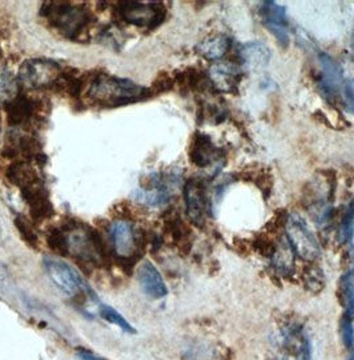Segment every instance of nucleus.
I'll return each mask as SVG.
<instances>
[{
    "label": "nucleus",
    "mask_w": 354,
    "mask_h": 360,
    "mask_svg": "<svg viewBox=\"0 0 354 360\" xmlns=\"http://www.w3.org/2000/svg\"><path fill=\"white\" fill-rule=\"evenodd\" d=\"M87 95L96 104L119 107L145 101L151 98L152 92L150 89L136 84L129 79L99 74L91 80Z\"/></svg>",
    "instance_id": "f257e3e1"
},
{
    "label": "nucleus",
    "mask_w": 354,
    "mask_h": 360,
    "mask_svg": "<svg viewBox=\"0 0 354 360\" xmlns=\"http://www.w3.org/2000/svg\"><path fill=\"white\" fill-rule=\"evenodd\" d=\"M40 15L47 19L51 27L71 40L80 39L95 19L89 10L70 1H46Z\"/></svg>",
    "instance_id": "f03ea898"
},
{
    "label": "nucleus",
    "mask_w": 354,
    "mask_h": 360,
    "mask_svg": "<svg viewBox=\"0 0 354 360\" xmlns=\"http://www.w3.org/2000/svg\"><path fill=\"white\" fill-rule=\"evenodd\" d=\"M67 243V257H75L83 264L105 262V245L100 233L83 223L70 221L62 226Z\"/></svg>",
    "instance_id": "7ed1b4c3"
},
{
    "label": "nucleus",
    "mask_w": 354,
    "mask_h": 360,
    "mask_svg": "<svg viewBox=\"0 0 354 360\" xmlns=\"http://www.w3.org/2000/svg\"><path fill=\"white\" fill-rule=\"evenodd\" d=\"M111 245L114 257L123 264L133 266L144 250V236L131 221L116 220L110 227Z\"/></svg>",
    "instance_id": "20e7f679"
},
{
    "label": "nucleus",
    "mask_w": 354,
    "mask_h": 360,
    "mask_svg": "<svg viewBox=\"0 0 354 360\" xmlns=\"http://www.w3.org/2000/svg\"><path fill=\"white\" fill-rule=\"evenodd\" d=\"M117 16L129 25L155 30L163 25L166 18L164 3L160 1H119L116 7Z\"/></svg>",
    "instance_id": "39448f33"
},
{
    "label": "nucleus",
    "mask_w": 354,
    "mask_h": 360,
    "mask_svg": "<svg viewBox=\"0 0 354 360\" xmlns=\"http://www.w3.org/2000/svg\"><path fill=\"white\" fill-rule=\"evenodd\" d=\"M285 232L294 255L301 257L308 263H315L321 254L320 245L303 219L296 214L288 215L285 221Z\"/></svg>",
    "instance_id": "423d86ee"
},
{
    "label": "nucleus",
    "mask_w": 354,
    "mask_h": 360,
    "mask_svg": "<svg viewBox=\"0 0 354 360\" xmlns=\"http://www.w3.org/2000/svg\"><path fill=\"white\" fill-rule=\"evenodd\" d=\"M63 68L47 59H32L25 62L19 70V82L25 89H52Z\"/></svg>",
    "instance_id": "0eeeda50"
},
{
    "label": "nucleus",
    "mask_w": 354,
    "mask_h": 360,
    "mask_svg": "<svg viewBox=\"0 0 354 360\" xmlns=\"http://www.w3.org/2000/svg\"><path fill=\"white\" fill-rule=\"evenodd\" d=\"M44 269L47 271L51 281L65 294L71 296L84 294L86 283L79 275V272L75 269H72L70 264L53 257H46Z\"/></svg>",
    "instance_id": "6e6552de"
},
{
    "label": "nucleus",
    "mask_w": 354,
    "mask_h": 360,
    "mask_svg": "<svg viewBox=\"0 0 354 360\" xmlns=\"http://www.w3.org/2000/svg\"><path fill=\"white\" fill-rule=\"evenodd\" d=\"M184 202L185 211L190 221L202 227L206 221L208 215V196H206V184L202 179L187 180L184 184Z\"/></svg>",
    "instance_id": "1a4fd4ad"
},
{
    "label": "nucleus",
    "mask_w": 354,
    "mask_h": 360,
    "mask_svg": "<svg viewBox=\"0 0 354 360\" xmlns=\"http://www.w3.org/2000/svg\"><path fill=\"white\" fill-rule=\"evenodd\" d=\"M318 62L321 65V77L318 79V87L324 99L329 103H334L339 98V89L342 84L343 70L341 65L327 52L318 53Z\"/></svg>",
    "instance_id": "9d476101"
},
{
    "label": "nucleus",
    "mask_w": 354,
    "mask_h": 360,
    "mask_svg": "<svg viewBox=\"0 0 354 360\" xmlns=\"http://www.w3.org/2000/svg\"><path fill=\"white\" fill-rule=\"evenodd\" d=\"M188 155H190V163L199 168L209 167L211 165L218 163L225 159L224 150L216 147L211 136L206 134H202L200 131L193 134Z\"/></svg>",
    "instance_id": "9b49d317"
},
{
    "label": "nucleus",
    "mask_w": 354,
    "mask_h": 360,
    "mask_svg": "<svg viewBox=\"0 0 354 360\" xmlns=\"http://www.w3.org/2000/svg\"><path fill=\"white\" fill-rule=\"evenodd\" d=\"M260 15L264 26L272 32L281 47L289 44V27L287 11L275 1H264L260 8Z\"/></svg>",
    "instance_id": "f8f14e48"
},
{
    "label": "nucleus",
    "mask_w": 354,
    "mask_h": 360,
    "mask_svg": "<svg viewBox=\"0 0 354 360\" xmlns=\"http://www.w3.org/2000/svg\"><path fill=\"white\" fill-rule=\"evenodd\" d=\"M208 77L212 89L220 94H236L239 91L242 72L235 63H216L211 67Z\"/></svg>",
    "instance_id": "ddd939ff"
},
{
    "label": "nucleus",
    "mask_w": 354,
    "mask_h": 360,
    "mask_svg": "<svg viewBox=\"0 0 354 360\" xmlns=\"http://www.w3.org/2000/svg\"><path fill=\"white\" fill-rule=\"evenodd\" d=\"M7 122L11 127H25L37 115V103L27 94H18L4 103Z\"/></svg>",
    "instance_id": "4468645a"
},
{
    "label": "nucleus",
    "mask_w": 354,
    "mask_h": 360,
    "mask_svg": "<svg viewBox=\"0 0 354 360\" xmlns=\"http://www.w3.org/2000/svg\"><path fill=\"white\" fill-rule=\"evenodd\" d=\"M22 193L25 203L29 207L31 218L35 221L46 220L53 215V206L51 203L50 195L43 183L25 188Z\"/></svg>",
    "instance_id": "2eb2a0df"
},
{
    "label": "nucleus",
    "mask_w": 354,
    "mask_h": 360,
    "mask_svg": "<svg viewBox=\"0 0 354 360\" xmlns=\"http://www.w3.org/2000/svg\"><path fill=\"white\" fill-rule=\"evenodd\" d=\"M237 56L239 65L247 70H261L269 65L272 53L266 43L254 40L241 46Z\"/></svg>",
    "instance_id": "dca6fc26"
},
{
    "label": "nucleus",
    "mask_w": 354,
    "mask_h": 360,
    "mask_svg": "<svg viewBox=\"0 0 354 360\" xmlns=\"http://www.w3.org/2000/svg\"><path fill=\"white\" fill-rule=\"evenodd\" d=\"M138 279H139L141 290L153 299H160L168 294V288L162 274L152 264L151 262H145L140 266Z\"/></svg>",
    "instance_id": "f3484780"
},
{
    "label": "nucleus",
    "mask_w": 354,
    "mask_h": 360,
    "mask_svg": "<svg viewBox=\"0 0 354 360\" xmlns=\"http://www.w3.org/2000/svg\"><path fill=\"white\" fill-rule=\"evenodd\" d=\"M6 178L20 191L41 183L37 169L31 166L29 162L25 160L13 162L6 171Z\"/></svg>",
    "instance_id": "a211bd4d"
},
{
    "label": "nucleus",
    "mask_w": 354,
    "mask_h": 360,
    "mask_svg": "<svg viewBox=\"0 0 354 360\" xmlns=\"http://www.w3.org/2000/svg\"><path fill=\"white\" fill-rule=\"evenodd\" d=\"M285 345L297 360H312V351L309 338L305 334L303 328L297 324H289L284 330Z\"/></svg>",
    "instance_id": "6ab92c4d"
},
{
    "label": "nucleus",
    "mask_w": 354,
    "mask_h": 360,
    "mask_svg": "<svg viewBox=\"0 0 354 360\" xmlns=\"http://www.w3.org/2000/svg\"><path fill=\"white\" fill-rule=\"evenodd\" d=\"M232 47V40L227 35H214L204 39L196 46V52L206 60H220Z\"/></svg>",
    "instance_id": "aec40b11"
},
{
    "label": "nucleus",
    "mask_w": 354,
    "mask_h": 360,
    "mask_svg": "<svg viewBox=\"0 0 354 360\" xmlns=\"http://www.w3.org/2000/svg\"><path fill=\"white\" fill-rule=\"evenodd\" d=\"M168 187L160 175L155 174L150 176L147 187L143 191V199L151 206H162L169 199Z\"/></svg>",
    "instance_id": "412c9836"
},
{
    "label": "nucleus",
    "mask_w": 354,
    "mask_h": 360,
    "mask_svg": "<svg viewBox=\"0 0 354 360\" xmlns=\"http://www.w3.org/2000/svg\"><path fill=\"white\" fill-rule=\"evenodd\" d=\"M340 295L345 316L354 319V269L346 272L340 282Z\"/></svg>",
    "instance_id": "4be33fe9"
},
{
    "label": "nucleus",
    "mask_w": 354,
    "mask_h": 360,
    "mask_svg": "<svg viewBox=\"0 0 354 360\" xmlns=\"http://www.w3.org/2000/svg\"><path fill=\"white\" fill-rule=\"evenodd\" d=\"M303 284L312 292H320L324 288V272L317 267L315 263H309V266L303 272Z\"/></svg>",
    "instance_id": "5701e85b"
},
{
    "label": "nucleus",
    "mask_w": 354,
    "mask_h": 360,
    "mask_svg": "<svg viewBox=\"0 0 354 360\" xmlns=\"http://www.w3.org/2000/svg\"><path fill=\"white\" fill-rule=\"evenodd\" d=\"M354 232V200L345 208L340 224V242L346 243L353 238Z\"/></svg>",
    "instance_id": "b1692460"
},
{
    "label": "nucleus",
    "mask_w": 354,
    "mask_h": 360,
    "mask_svg": "<svg viewBox=\"0 0 354 360\" xmlns=\"http://www.w3.org/2000/svg\"><path fill=\"white\" fill-rule=\"evenodd\" d=\"M15 226H16L22 239L25 240L27 245L29 247H37L38 245V235H37V231L34 230V227H32V224L28 219L18 217L15 220Z\"/></svg>",
    "instance_id": "393cba45"
},
{
    "label": "nucleus",
    "mask_w": 354,
    "mask_h": 360,
    "mask_svg": "<svg viewBox=\"0 0 354 360\" xmlns=\"http://www.w3.org/2000/svg\"><path fill=\"white\" fill-rule=\"evenodd\" d=\"M100 315L103 319H105L107 322L112 323V324H116V326L120 327L123 331L131 333V334L135 333L133 327H132L129 323L126 322V319H124V316L120 315V314H119L116 309H112V307H110V306H101Z\"/></svg>",
    "instance_id": "a878e982"
},
{
    "label": "nucleus",
    "mask_w": 354,
    "mask_h": 360,
    "mask_svg": "<svg viewBox=\"0 0 354 360\" xmlns=\"http://www.w3.org/2000/svg\"><path fill=\"white\" fill-rule=\"evenodd\" d=\"M175 84H176L175 77L169 75L168 72H162V74H159V77L155 79L150 90H151L152 95H159V94H164V92L172 90L175 87Z\"/></svg>",
    "instance_id": "bb28decb"
},
{
    "label": "nucleus",
    "mask_w": 354,
    "mask_h": 360,
    "mask_svg": "<svg viewBox=\"0 0 354 360\" xmlns=\"http://www.w3.org/2000/svg\"><path fill=\"white\" fill-rule=\"evenodd\" d=\"M342 342L345 347L353 349L354 347V328L353 322L350 318L343 316L341 324Z\"/></svg>",
    "instance_id": "cd10ccee"
},
{
    "label": "nucleus",
    "mask_w": 354,
    "mask_h": 360,
    "mask_svg": "<svg viewBox=\"0 0 354 360\" xmlns=\"http://www.w3.org/2000/svg\"><path fill=\"white\" fill-rule=\"evenodd\" d=\"M343 96L346 101V110L350 114H354V79L348 80L343 84Z\"/></svg>",
    "instance_id": "c85d7f7f"
},
{
    "label": "nucleus",
    "mask_w": 354,
    "mask_h": 360,
    "mask_svg": "<svg viewBox=\"0 0 354 360\" xmlns=\"http://www.w3.org/2000/svg\"><path fill=\"white\" fill-rule=\"evenodd\" d=\"M79 356L81 360H104L99 358V356H96V355H93L92 352H89L87 349H80Z\"/></svg>",
    "instance_id": "c756f323"
},
{
    "label": "nucleus",
    "mask_w": 354,
    "mask_h": 360,
    "mask_svg": "<svg viewBox=\"0 0 354 360\" xmlns=\"http://www.w3.org/2000/svg\"><path fill=\"white\" fill-rule=\"evenodd\" d=\"M348 360H354V349H352V354H350V356H349Z\"/></svg>",
    "instance_id": "7c9ffc66"
},
{
    "label": "nucleus",
    "mask_w": 354,
    "mask_h": 360,
    "mask_svg": "<svg viewBox=\"0 0 354 360\" xmlns=\"http://www.w3.org/2000/svg\"><path fill=\"white\" fill-rule=\"evenodd\" d=\"M352 49H353V51H354V30H353V34H352Z\"/></svg>",
    "instance_id": "2f4dec72"
},
{
    "label": "nucleus",
    "mask_w": 354,
    "mask_h": 360,
    "mask_svg": "<svg viewBox=\"0 0 354 360\" xmlns=\"http://www.w3.org/2000/svg\"><path fill=\"white\" fill-rule=\"evenodd\" d=\"M1 58H3V53H1V49H0V60H1Z\"/></svg>",
    "instance_id": "473e14b6"
},
{
    "label": "nucleus",
    "mask_w": 354,
    "mask_h": 360,
    "mask_svg": "<svg viewBox=\"0 0 354 360\" xmlns=\"http://www.w3.org/2000/svg\"><path fill=\"white\" fill-rule=\"evenodd\" d=\"M0 129H1V117H0Z\"/></svg>",
    "instance_id": "72a5a7b5"
}]
</instances>
